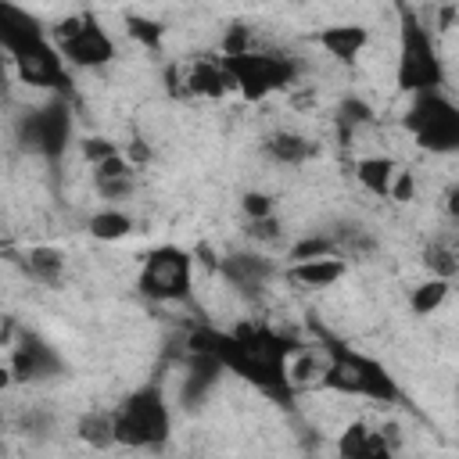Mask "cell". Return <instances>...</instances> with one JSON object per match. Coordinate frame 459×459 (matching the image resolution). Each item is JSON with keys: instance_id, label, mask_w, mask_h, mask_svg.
I'll list each match as a JSON object with an SVG mask.
<instances>
[{"instance_id": "cell-1", "label": "cell", "mask_w": 459, "mask_h": 459, "mask_svg": "<svg viewBox=\"0 0 459 459\" xmlns=\"http://www.w3.org/2000/svg\"><path fill=\"white\" fill-rule=\"evenodd\" d=\"M190 351H204L215 355L222 369L237 373L240 380H247L251 387L265 391V394H290L287 384V359L294 351V344L276 333L273 326L262 323H240L233 330H194L190 333Z\"/></svg>"}, {"instance_id": "cell-2", "label": "cell", "mask_w": 459, "mask_h": 459, "mask_svg": "<svg viewBox=\"0 0 459 459\" xmlns=\"http://www.w3.org/2000/svg\"><path fill=\"white\" fill-rule=\"evenodd\" d=\"M0 50L11 57L18 75L32 86H68V68L47 36L43 22L25 7L0 4Z\"/></svg>"}, {"instance_id": "cell-3", "label": "cell", "mask_w": 459, "mask_h": 459, "mask_svg": "<svg viewBox=\"0 0 459 459\" xmlns=\"http://www.w3.org/2000/svg\"><path fill=\"white\" fill-rule=\"evenodd\" d=\"M172 434V409L158 384H143L129 391L111 409V445L122 448H161Z\"/></svg>"}, {"instance_id": "cell-4", "label": "cell", "mask_w": 459, "mask_h": 459, "mask_svg": "<svg viewBox=\"0 0 459 459\" xmlns=\"http://www.w3.org/2000/svg\"><path fill=\"white\" fill-rule=\"evenodd\" d=\"M319 387L351 394V398H366V402H394L398 398V384L387 373V366L355 348H326V373H323Z\"/></svg>"}, {"instance_id": "cell-5", "label": "cell", "mask_w": 459, "mask_h": 459, "mask_svg": "<svg viewBox=\"0 0 459 459\" xmlns=\"http://www.w3.org/2000/svg\"><path fill=\"white\" fill-rule=\"evenodd\" d=\"M222 57V68L233 82V90L244 97V100H265L269 93L276 90H287L298 75L294 61L280 50H240V54H219Z\"/></svg>"}, {"instance_id": "cell-6", "label": "cell", "mask_w": 459, "mask_h": 459, "mask_svg": "<svg viewBox=\"0 0 459 459\" xmlns=\"http://www.w3.org/2000/svg\"><path fill=\"white\" fill-rule=\"evenodd\" d=\"M398 86L412 97L420 93H437L445 86V65L437 54V43L427 25L405 22L402 29V50H398Z\"/></svg>"}, {"instance_id": "cell-7", "label": "cell", "mask_w": 459, "mask_h": 459, "mask_svg": "<svg viewBox=\"0 0 459 459\" xmlns=\"http://www.w3.org/2000/svg\"><path fill=\"white\" fill-rule=\"evenodd\" d=\"M50 39H54L65 68L68 65L72 68H100L115 57V39L100 25V18L90 11H75V14L61 18Z\"/></svg>"}, {"instance_id": "cell-8", "label": "cell", "mask_w": 459, "mask_h": 459, "mask_svg": "<svg viewBox=\"0 0 459 459\" xmlns=\"http://www.w3.org/2000/svg\"><path fill=\"white\" fill-rule=\"evenodd\" d=\"M405 129L423 151L448 154L459 147V108L441 90L420 93V97H412V104L405 111Z\"/></svg>"}, {"instance_id": "cell-9", "label": "cell", "mask_w": 459, "mask_h": 459, "mask_svg": "<svg viewBox=\"0 0 459 459\" xmlns=\"http://www.w3.org/2000/svg\"><path fill=\"white\" fill-rule=\"evenodd\" d=\"M136 287L143 298L161 301V305L186 301L194 290V258L176 244H161L143 258Z\"/></svg>"}, {"instance_id": "cell-10", "label": "cell", "mask_w": 459, "mask_h": 459, "mask_svg": "<svg viewBox=\"0 0 459 459\" xmlns=\"http://www.w3.org/2000/svg\"><path fill=\"white\" fill-rule=\"evenodd\" d=\"M72 136V115L65 104H43L36 111H29L22 122H18V140L22 147H29L32 154H43V158H54L65 151Z\"/></svg>"}, {"instance_id": "cell-11", "label": "cell", "mask_w": 459, "mask_h": 459, "mask_svg": "<svg viewBox=\"0 0 459 459\" xmlns=\"http://www.w3.org/2000/svg\"><path fill=\"white\" fill-rule=\"evenodd\" d=\"M11 377L14 380H29V384H39V380H50L61 373V355L50 341H43L39 333H22L11 348V362H7Z\"/></svg>"}, {"instance_id": "cell-12", "label": "cell", "mask_w": 459, "mask_h": 459, "mask_svg": "<svg viewBox=\"0 0 459 459\" xmlns=\"http://www.w3.org/2000/svg\"><path fill=\"white\" fill-rule=\"evenodd\" d=\"M337 459H394V445L373 423L355 420L337 437Z\"/></svg>"}, {"instance_id": "cell-13", "label": "cell", "mask_w": 459, "mask_h": 459, "mask_svg": "<svg viewBox=\"0 0 459 459\" xmlns=\"http://www.w3.org/2000/svg\"><path fill=\"white\" fill-rule=\"evenodd\" d=\"M273 273H276L273 262H269L265 255H255V251H237V255H230V258L222 262V276H226L230 287L240 290V294H262V290L269 287Z\"/></svg>"}, {"instance_id": "cell-14", "label": "cell", "mask_w": 459, "mask_h": 459, "mask_svg": "<svg viewBox=\"0 0 459 459\" xmlns=\"http://www.w3.org/2000/svg\"><path fill=\"white\" fill-rule=\"evenodd\" d=\"M183 86H186L190 97H208V100H215V97L233 90V82H230V75L222 68V57H215V54L190 61L186 72H183Z\"/></svg>"}, {"instance_id": "cell-15", "label": "cell", "mask_w": 459, "mask_h": 459, "mask_svg": "<svg viewBox=\"0 0 459 459\" xmlns=\"http://www.w3.org/2000/svg\"><path fill=\"white\" fill-rule=\"evenodd\" d=\"M316 43H319L330 57H337V61H348V65H351V61L366 50L369 32H366V25H359V22H337V25L319 29V32H316Z\"/></svg>"}, {"instance_id": "cell-16", "label": "cell", "mask_w": 459, "mask_h": 459, "mask_svg": "<svg viewBox=\"0 0 459 459\" xmlns=\"http://www.w3.org/2000/svg\"><path fill=\"white\" fill-rule=\"evenodd\" d=\"M344 273H348V262L341 255H323V258H308V262H290L287 265V276L294 283H301V287H312V290L333 287Z\"/></svg>"}, {"instance_id": "cell-17", "label": "cell", "mask_w": 459, "mask_h": 459, "mask_svg": "<svg viewBox=\"0 0 459 459\" xmlns=\"http://www.w3.org/2000/svg\"><path fill=\"white\" fill-rule=\"evenodd\" d=\"M93 186L104 201H118L133 190V165L122 158V151H115L111 158L93 165Z\"/></svg>"}, {"instance_id": "cell-18", "label": "cell", "mask_w": 459, "mask_h": 459, "mask_svg": "<svg viewBox=\"0 0 459 459\" xmlns=\"http://www.w3.org/2000/svg\"><path fill=\"white\" fill-rule=\"evenodd\" d=\"M394 176H398V165H394V158H387V154H366V158L355 161V179H359L369 194H377V197H387V194H391Z\"/></svg>"}, {"instance_id": "cell-19", "label": "cell", "mask_w": 459, "mask_h": 459, "mask_svg": "<svg viewBox=\"0 0 459 459\" xmlns=\"http://www.w3.org/2000/svg\"><path fill=\"white\" fill-rule=\"evenodd\" d=\"M265 154L280 165H305L312 154H316V143L301 133H290V129H280L273 136H265Z\"/></svg>"}, {"instance_id": "cell-20", "label": "cell", "mask_w": 459, "mask_h": 459, "mask_svg": "<svg viewBox=\"0 0 459 459\" xmlns=\"http://www.w3.org/2000/svg\"><path fill=\"white\" fill-rule=\"evenodd\" d=\"M194 359H190V366H186V380H183V398L186 402H197V398H204L208 394V387L226 373L222 366H219V359L215 355H204V351H190Z\"/></svg>"}, {"instance_id": "cell-21", "label": "cell", "mask_w": 459, "mask_h": 459, "mask_svg": "<svg viewBox=\"0 0 459 459\" xmlns=\"http://www.w3.org/2000/svg\"><path fill=\"white\" fill-rule=\"evenodd\" d=\"M326 373V351H312V348H294L287 359V384L301 387V384H319Z\"/></svg>"}, {"instance_id": "cell-22", "label": "cell", "mask_w": 459, "mask_h": 459, "mask_svg": "<svg viewBox=\"0 0 459 459\" xmlns=\"http://www.w3.org/2000/svg\"><path fill=\"white\" fill-rule=\"evenodd\" d=\"M86 230H90V237H93V240L115 244V240H126V237L133 233V219H129L122 208H100V212H93V215H90Z\"/></svg>"}, {"instance_id": "cell-23", "label": "cell", "mask_w": 459, "mask_h": 459, "mask_svg": "<svg viewBox=\"0 0 459 459\" xmlns=\"http://www.w3.org/2000/svg\"><path fill=\"white\" fill-rule=\"evenodd\" d=\"M448 290H452V280H437V276H430V280H423V283L412 287V294H409V308H412L416 316H434V312L448 301Z\"/></svg>"}, {"instance_id": "cell-24", "label": "cell", "mask_w": 459, "mask_h": 459, "mask_svg": "<svg viewBox=\"0 0 459 459\" xmlns=\"http://www.w3.org/2000/svg\"><path fill=\"white\" fill-rule=\"evenodd\" d=\"M25 269H29L36 280L54 283V280L65 273V255H61L57 247H32V251L25 255Z\"/></svg>"}, {"instance_id": "cell-25", "label": "cell", "mask_w": 459, "mask_h": 459, "mask_svg": "<svg viewBox=\"0 0 459 459\" xmlns=\"http://www.w3.org/2000/svg\"><path fill=\"white\" fill-rule=\"evenodd\" d=\"M427 265H430V276L452 280V276H455V247H452V240L430 244V247H427Z\"/></svg>"}, {"instance_id": "cell-26", "label": "cell", "mask_w": 459, "mask_h": 459, "mask_svg": "<svg viewBox=\"0 0 459 459\" xmlns=\"http://www.w3.org/2000/svg\"><path fill=\"white\" fill-rule=\"evenodd\" d=\"M79 437L90 445H111V412H90L79 420Z\"/></svg>"}, {"instance_id": "cell-27", "label": "cell", "mask_w": 459, "mask_h": 459, "mask_svg": "<svg viewBox=\"0 0 459 459\" xmlns=\"http://www.w3.org/2000/svg\"><path fill=\"white\" fill-rule=\"evenodd\" d=\"M126 25H129V36H133V39H140L143 47H158V43H161V36H165V29H161L154 18L136 14V11H129V14H126Z\"/></svg>"}, {"instance_id": "cell-28", "label": "cell", "mask_w": 459, "mask_h": 459, "mask_svg": "<svg viewBox=\"0 0 459 459\" xmlns=\"http://www.w3.org/2000/svg\"><path fill=\"white\" fill-rule=\"evenodd\" d=\"M323 255H337V244L326 237H305L290 247V262H308V258H323Z\"/></svg>"}, {"instance_id": "cell-29", "label": "cell", "mask_w": 459, "mask_h": 459, "mask_svg": "<svg viewBox=\"0 0 459 459\" xmlns=\"http://www.w3.org/2000/svg\"><path fill=\"white\" fill-rule=\"evenodd\" d=\"M240 204H244V215H247V222H258V219H269V215H276V204H273V197H269V194H262V190H247Z\"/></svg>"}, {"instance_id": "cell-30", "label": "cell", "mask_w": 459, "mask_h": 459, "mask_svg": "<svg viewBox=\"0 0 459 459\" xmlns=\"http://www.w3.org/2000/svg\"><path fill=\"white\" fill-rule=\"evenodd\" d=\"M412 194H416V179H412V172L398 169V176H394V183H391V194H387V197H394V201H412Z\"/></svg>"}, {"instance_id": "cell-31", "label": "cell", "mask_w": 459, "mask_h": 459, "mask_svg": "<svg viewBox=\"0 0 459 459\" xmlns=\"http://www.w3.org/2000/svg\"><path fill=\"white\" fill-rule=\"evenodd\" d=\"M247 233H251L255 240H273V237L280 233V222H276V215H269V219H258V222H247Z\"/></svg>"}, {"instance_id": "cell-32", "label": "cell", "mask_w": 459, "mask_h": 459, "mask_svg": "<svg viewBox=\"0 0 459 459\" xmlns=\"http://www.w3.org/2000/svg\"><path fill=\"white\" fill-rule=\"evenodd\" d=\"M341 118H344V122H351V126H359V122H366V118H369V108H366L362 100H348V104L341 108Z\"/></svg>"}, {"instance_id": "cell-33", "label": "cell", "mask_w": 459, "mask_h": 459, "mask_svg": "<svg viewBox=\"0 0 459 459\" xmlns=\"http://www.w3.org/2000/svg\"><path fill=\"white\" fill-rule=\"evenodd\" d=\"M11 384H14L11 369H7V366H0V391H4V387H11Z\"/></svg>"}, {"instance_id": "cell-34", "label": "cell", "mask_w": 459, "mask_h": 459, "mask_svg": "<svg viewBox=\"0 0 459 459\" xmlns=\"http://www.w3.org/2000/svg\"><path fill=\"white\" fill-rule=\"evenodd\" d=\"M0 430H4V409H0Z\"/></svg>"}]
</instances>
